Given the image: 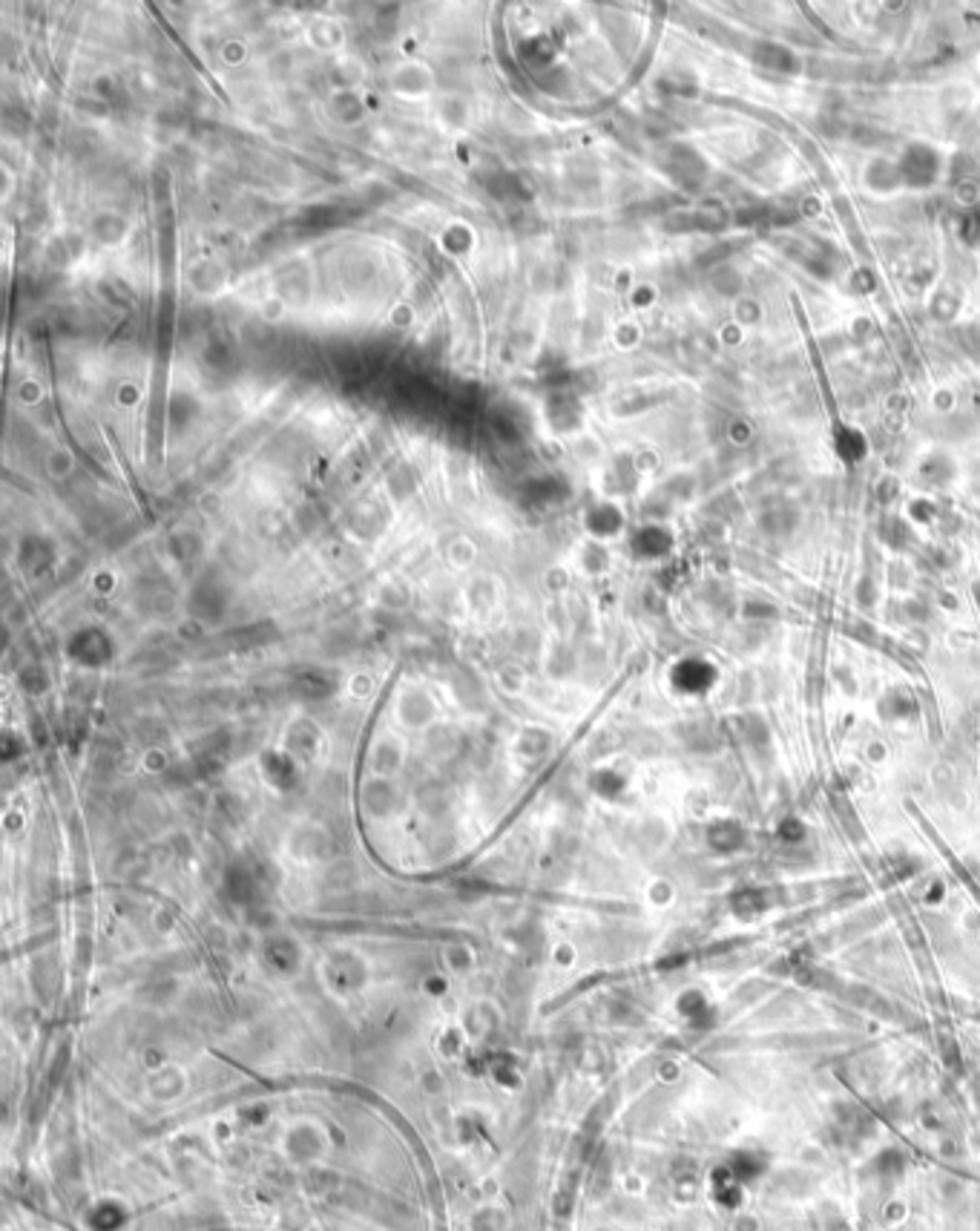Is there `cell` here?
Segmentation results:
<instances>
[{"label": "cell", "mask_w": 980, "mask_h": 1231, "mask_svg": "<svg viewBox=\"0 0 980 1231\" xmlns=\"http://www.w3.org/2000/svg\"><path fill=\"white\" fill-rule=\"evenodd\" d=\"M368 759H371V768H374L377 778H391V775H397L403 768L405 742L400 736H380L371 745Z\"/></svg>", "instance_id": "cell-1"}]
</instances>
